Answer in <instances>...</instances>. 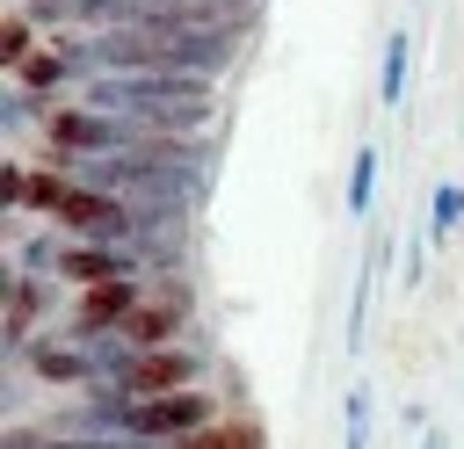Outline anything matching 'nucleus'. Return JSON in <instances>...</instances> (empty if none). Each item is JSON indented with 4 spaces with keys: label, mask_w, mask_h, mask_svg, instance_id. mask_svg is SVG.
<instances>
[{
    "label": "nucleus",
    "mask_w": 464,
    "mask_h": 449,
    "mask_svg": "<svg viewBox=\"0 0 464 449\" xmlns=\"http://www.w3.org/2000/svg\"><path fill=\"white\" fill-rule=\"evenodd\" d=\"M22 58H29V14H7V22H0V65L14 72Z\"/></svg>",
    "instance_id": "4468645a"
},
{
    "label": "nucleus",
    "mask_w": 464,
    "mask_h": 449,
    "mask_svg": "<svg viewBox=\"0 0 464 449\" xmlns=\"http://www.w3.org/2000/svg\"><path fill=\"white\" fill-rule=\"evenodd\" d=\"M109 138H116V130H109L102 116H80V109H58V116H51V145H58V152H65V145H72V152H80V145H109Z\"/></svg>",
    "instance_id": "6e6552de"
},
{
    "label": "nucleus",
    "mask_w": 464,
    "mask_h": 449,
    "mask_svg": "<svg viewBox=\"0 0 464 449\" xmlns=\"http://www.w3.org/2000/svg\"><path fill=\"white\" fill-rule=\"evenodd\" d=\"M29 326H36V282L14 275V290H7V340H29Z\"/></svg>",
    "instance_id": "f8f14e48"
},
{
    "label": "nucleus",
    "mask_w": 464,
    "mask_h": 449,
    "mask_svg": "<svg viewBox=\"0 0 464 449\" xmlns=\"http://www.w3.org/2000/svg\"><path fill=\"white\" fill-rule=\"evenodd\" d=\"M370 174H377V159L362 152L355 159V181H348V210H370Z\"/></svg>",
    "instance_id": "dca6fc26"
},
{
    "label": "nucleus",
    "mask_w": 464,
    "mask_h": 449,
    "mask_svg": "<svg viewBox=\"0 0 464 449\" xmlns=\"http://www.w3.org/2000/svg\"><path fill=\"white\" fill-rule=\"evenodd\" d=\"M196 377V355L188 348H145L138 362H123V398H152V391H181Z\"/></svg>",
    "instance_id": "39448f33"
},
{
    "label": "nucleus",
    "mask_w": 464,
    "mask_h": 449,
    "mask_svg": "<svg viewBox=\"0 0 464 449\" xmlns=\"http://www.w3.org/2000/svg\"><path fill=\"white\" fill-rule=\"evenodd\" d=\"M36 377H44V384H80V377H87V355L51 340V348H36Z\"/></svg>",
    "instance_id": "9d476101"
},
{
    "label": "nucleus",
    "mask_w": 464,
    "mask_h": 449,
    "mask_svg": "<svg viewBox=\"0 0 464 449\" xmlns=\"http://www.w3.org/2000/svg\"><path fill=\"white\" fill-rule=\"evenodd\" d=\"M210 420V398L203 391H152V398H116V427L123 435H138V442H174V435H188V427H203Z\"/></svg>",
    "instance_id": "f03ea898"
},
{
    "label": "nucleus",
    "mask_w": 464,
    "mask_h": 449,
    "mask_svg": "<svg viewBox=\"0 0 464 449\" xmlns=\"http://www.w3.org/2000/svg\"><path fill=\"white\" fill-rule=\"evenodd\" d=\"M457 217H464V188H457V181H442V188H435V232H450Z\"/></svg>",
    "instance_id": "2eb2a0df"
},
{
    "label": "nucleus",
    "mask_w": 464,
    "mask_h": 449,
    "mask_svg": "<svg viewBox=\"0 0 464 449\" xmlns=\"http://www.w3.org/2000/svg\"><path fill=\"white\" fill-rule=\"evenodd\" d=\"M58 275H72V282H109V275H130L116 253H102V246H72V253H58Z\"/></svg>",
    "instance_id": "1a4fd4ad"
},
{
    "label": "nucleus",
    "mask_w": 464,
    "mask_h": 449,
    "mask_svg": "<svg viewBox=\"0 0 464 449\" xmlns=\"http://www.w3.org/2000/svg\"><path fill=\"white\" fill-rule=\"evenodd\" d=\"M181 319H188V290H160V297H145V304H130L116 333H123L130 348H167V340L181 333Z\"/></svg>",
    "instance_id": "20e7f679"
},
{
    "label": "nucleus",
    "mask_w": 464,
    "mask_h": 449,
    "mask_svg": "<svg viewBox=\"0 0 464 449\" xmlns=\"http://www.w3.org/2000/svg\"><path fill=\"white\" fill-rule=\"evenodd\" d=\"M51 217H58L65 232H87V239H123V232H130V210H123L116 196H87V188H72V181H65V196L51 203Z\"/></svg>",
    "instance_id": "7ed1b4c3"
},
{
    "label": "nucleus",
    "mask_w": 464,
    "mask_h": 449,
    "mask_svg": "<svg viewBox=\"0 0 464 449\" xmlns=\"http://www.w3.org/2000/svg\"><path fill=\"white\" fill-rule=\"evenodd\" d=\"M167 449H261V427H246V420H232V427H188V435H174Z\"/></svg>",
    "instance_id": "0eeeda50"
},
{
    "label": "nucleus",
    "mask_w": 464,
    "mask_h": 449,
    "mask_svg": "<svg viewBox=\"0 0 464 449\" xmlns=\"http://www.w3.org/2000/svg\"><path fill=\"white\" fill-rule=\"evenodd\" d=\"M399 94H406V29L384 43V109H399Z\"/></svg>",
    "instance_id": "ddd939ff"
},
{
    "label": "nucleus",
    "mask_w": 464,
    "mask_h": 449,
    "mask_svg": "<svg viewBox=\"0 0 464 449\" xmlns=\"http://www.w3.org/2000/svg\"><path fill=\"white\" fill-rule=\"evenodd\" d=\"M130 109H145L152 130H203L210 123V80L203 72H138L123 80Z\"/></svg>",
    "instance_id": "f257e3e1"
},
{
    "label": "nucleus",
    "mask_w": 464,
    "mask_h": 449,
    "mask_svg": "<svg viewBox=\"0 0 464 449\" xmlns=\"http://www.w3.org/2000/svg\"><path fill=\"white\" fill-rule=\"evenodd\" d=\"M14 80H22L29 94H44V87H58V80H65V58H58V51H29V58L14 65Z\"/></svg>",
    "instance_id": "9b49d317"
},
{
    "label": "nucleus",
    "mask_w": 464,
    "mask_h": 449,
    "mask_svg": "<svg viewBox=\"0 0 464 449\" xmlns=\"http://www.w3.org/2000/svg\"><path fill=\"white\" fill-rule=\"evenodd\" d=\"M130 304H138L130 275H109V282H80V311H72V326H80V333L123 326V311H130Z\"/></svg>",
    "instance_id": "423d86ee"
}]
</instances>
